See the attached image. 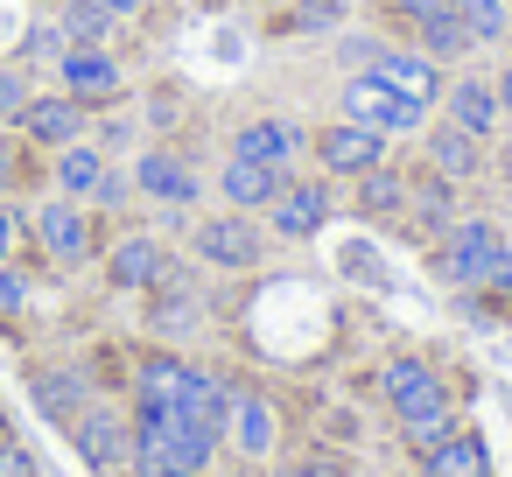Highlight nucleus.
<instances>
[{
  "instance_id": "obj_1",
  "label": "nucleus",
  "mask_w": 512,
  "mask_h": 477,
  "mask_svg": "<svg viewBox=\"0 0 512 477\" xmlns=\"http://www.w3.org/2000/svg\"><path fill=\"white\" fill-rule=\"evenodd\" d=\"M225 435L183 407H134V456L127 477H204L218 463Z\"/></svg>"
},
{
  "instance_id": "obj_2",
  "label": "nucleus",
  "mask_w": 512,
  "mask_h": 477,
  "mask_svg": "<svg viewBox=\"0 0 512 477\" xmlns=\"http://www.w3.org/2000/svg\"><path fill=\"white\" fill-rule=\"evenodd\" d=\"M22 246L43 260V267H57V274H78V267H92L99 260V246H106V218L92 211V204H78V197H36V204H22Z\"/></svg>"
},
{
  "instance_id": "obj_3",
  "label": "nucleus",
  "mask_w": 512,
  "mask_h": 477,
  "mask_svg": "<svg viewBox=\"0 0 512 477\" xmlns=\"http://www.w3.org/2000/svg\"><path fill=\"white\" fill-rule=\"evenodd\" d=\"M505 225L498 218H456L442 239H435V253H428V267H435V281L442 288H484L491 274H498V260H505Z\"/></svg>"
},
{
  "instance_id": "obj_4",
  "label": "nucleus",
  "mask_w": 512,
  "mask_h": 477,
  "mask_svg": "<svg viewBox=\"0 0 512 477\" xmlns=\"http://www.w3.org/2000/svg\"><path fill=\"white\" fill-rule=\"evenodd\" d=\"M267 225H260V211H204L197 225H190V253H197V267H211V274H253L260 260H267Z\"/></svg>"
},
{
  "instance_id": "obj_5",
  "label": "nucleus",
  "mask_w": 512,
  "mask_h": 477,
  "mask_svg": "<svg viewBox=\"0 0 512 477\" xmlns=\"http://www.w3.org/2000/svg\"><path fill=\"white\" fill-rule=\"evenodd\" d=\"M337 120H351V127H372V134H421L428 127V106H414V99H400L393 85H379L372 71H351L344 85H337Z\"/></svg>"
},
{
  "instance_id": "obj_6",
  "label": "nucleus",
  "mask_w": 512,
  "mask_h": 477,
  "mask_svg": "<svg viewBox=\"0 0 512 477\" xmlns=\"http://www.w3.org/2000/svg\"><path fill=\"white\" fill-rule=\"evenodd\" d=\"M127 176H134V197H148L162 211H197V197H204V176H197L190 148H176V141H148Z\"/></svg>"
},
{
  "instance_id": "obj_7",
  "label": "nucleus",
  "mask_w": 512,
  "mask_h": 477,
  "mask_svg": "<svg viewBox=\"0 0 512 477\" xmlns=\"http://www.w3.org/2000/svg\"><path fill=\"white\" fill-rule=\"evenodd\" d=\"M379 162H386V134L351 127V120H323V127H309V169H316V176H330V183H358V176L379 169Z\"/></svg>"
},
{
  "instance_id": "obj_8",
  "label": "nucleus",
  "mask_w": 512,
  "mask_h": 477,
  "mask_svg": "<svg viewBox=\"0 0 512 477\" xmlns=\"http://www.w3.org/2000/svg\"><path fill=\"white\" fill-rule=\"evenodd\" d=\"M330 211H337V183L316 176V169H309V176L295 169V176L274 190V204H267V232L288 239V246H302V239H316V232L330 225Z\"/></svg>"
},
{
  "instance_id": "obj_9",
  "label": "nucleus",
  "mask_w": 512,
  "mask_h": 477,
  "mask_svg": "<svg viewBox=\"0 0 512 477\" xmlns=\"http://www.w3.org/2000/svg\"><path fill=\"white\" fill-rule=\"evenodd\" d=\"M99 260H106V288H120V295H155L176 274V253L155 232H113L99 246Z\"/></svg>"
},
{
  "instance_id": "obj_10",
  "label": "nucleus",
  "mask_w": 512,
  "mask_h": 477,
  "mask_svg": "<svg viewBox=\"0 0 512 477\" xmlns=\"http://www.w3.org/2000/svg\"><path fill=\"white\" fill-rule=\"evenodd\" d=\"M50 71H57V92H71V99L92 106V113L127 106V57H120V50H64Z\"/></svg>"
},
{
  "instance_id": "obj_11",
  "label": "nucleus",
  "mask_w": 512,
  "mask_h": 477,
  "mask_svg": "<svg viewBox=\"0 0 512 477\" xmlns=\"http://www.w3.org/2000/svg\"><path fill=\"white\" fill-rule=\"evenodd\" d=\"M71 449H78L99 477H127V456H134V414H120V407H106V400L78 407V414H71Z\"/></svg>"
},
{
  "instance_id": "obj_12",
  "label": "nucleus",
  "mask_w": 512,
  "mask_h": 477,
  "mask_svg": "<svg viewBox=\"0 0 512 477\" xmlns=\"http://www.w3.org/2000/svg\"><path fill=\"white\" fill-rule=\"evenodd\" d=\"M92 106H78L71 92H29V106L15 113V134L36 148V155H57V148H71V141H85L92 134Z\"/></svg>"
},
{
  "instance_id": "obj_13",
  "label": "nucleus",
  "mask_w": 512,
  "mask_h": 477,
  "mask_svg": "<svg viewBox=\"0 0 512 477\" xmlns=\"http://www.w3.org/2000/svg\"><path fill=\"white\" fill-rule=\"evenodd\" d=\"M225 155H253V162H267V169L295 176V169L309 162V127H302V120H288V113H253V120H239V127H232V148H225Z\"/></svg>"
},
{
  "instance_id": "obj_14",
  "label": "nucleus",
  "mask_w": 512,
  "mask_h": 477,
  "mask_svg": "<svg viewBox=\"0 0 512 477\" xmlns=\"http://www.w3.org/2000/svg\"><path fill=\"white\" fill-rule=\"evenodd\" d=\"M442 120L449 127H463V134H477V141H491L498 127H505V106H498V85L484 78V71H449V85H442Z\"/></svg>"
},
{
  "instance_id": "obj_15",
  "label": "nucleus",
  "mask_w": 512,
  "mask_h": 477,
  "mask_svg": "<svg viewBox=\"0 0 512 477\" xmlns=\"http://www.w3.org/2000/svg\"><path fill=\"white\" fill-rule=\"evenodd\" d=\"M379 393H386L393 421H407V414H428V407H442V400H449L442 372H435L421 351H400V358H386V365H379Z\"/></svg>"
},
{
  "instance_id": "obj_16",
  "label": "nucleus",
  "mask_w": 512,
  "mask_h": 477,
  "mask_svg": "<svg viewBox=\"0 0 512 477\" xmlns=\"http://www.w3.org/2000/svg\"><path fill=\"white\" fill-rule=\"evenodd\" d=\"M274 442H281V421H274L267 393L232 386V400H225V449H232V456H246V463H267V456H274Z\"/></svg>"
},
{
  "instance_id": "obj_17",
  "label": "nucleus",
  "mask_w": 512,
  "mask_h": 477,
  "mask_svg": "<svg viewBox=\"0 0 512 477\" xmlns=\"http://www.w3.org/2000/svg\"><path fill=\"white\" fill-rule=\"evenodd\" d=\"M379 85H393L400 99H414V106H435L442 99V85H449V71L442 64H428L421 50H407V43H379V57L365 64Z\"/></svg>"
},
{
  "instance_id": "obj_18",
  "label": "nucleus",
  "mask_w": 512,
  "mask_h": 477,
  "mask_svg": "<svg viewBox=\"0 0 512 477\" xmlns=\"http://www.w3.org/2000/svg\"><path fill=\"white\" fill-rule=\"evenodd\" d=\"M484 155H491V141H477V134L449 127V120H428V127H421V162H428L435 176H449L456 190L484 176Z\"/></svg>"
},
{
  "instance_id": "obj_19",
  "label": "nucleus",
  "mask_w": 512,
  "mask_h": 477,
  "mask_svg": "<svg viewBox=\"0 0 512 477\" xmlns=\"http://www.w3.org/2000/svg\"><path fill=\"white\" fill-rule=\"evenodd\" d=\"M456 218H463V204H456V183H449V176H435L428 162H414V169H407V232H421V239H442Z\"/></svg>"
},
{
  "instance_id": "obj_20",
  "label": "nucleus",
  "mask_w": 512,
  "mask_h": 477,
  "mask_svg": "<svg viewBox=\"0 0 512 477\" xmlns=\"http://www.w3.org/2000/svg\"><path fill=\"white\" fill-rule=\"evenodd\" d=\"M190 379H197V365H190L183 351H141L134 372H127L134 407H183V400H190Z\"/></svg>"
},
{
  "instance_id": "obj_21",
  "label": "nucleus",
  "mask_w": 512,
  "mask_h": 477,
  "mask_svg": "<svg viewBox=\"0 0 512 477\" xmlns=\"http://www.w3.org/2000/svg\"><path fill=\"white\" fill-rule=\"evenodd\" d=\"M106 169H113V155L85 134V141H71V148H57V155H43V176H50V190L57 197H78V204H92V190L106 183Z\"/></svg>"
},
{
  "instance_id": "obj_22",
  "label": "nucleus",
  "mask_w": 512,
  "mask_h": 477,
  "mask_svg": "<svg viewBox=\"0 0 512 477\" xmlns=\"http://www.w3.org/2000/svg\"><path fill=\"white\" fill-rule=\"evenodd\" d=\"M351 211L365 218V225H407V169L400 162H379V169H365L358 183H351Z\"/></svg>"
},
{
  "instance_id": "obj_23",
  "label": "nucleus",
  "mask_w": 512,
  "mask_h": 477,
  "mask_svg": "<svg viewBox=\"0 0 512 477\" xmlns=\"http://www.w3.org/2000/svg\"><path fill=\"white\" fill-rule=\"evenodd\" d=\"M281 183H288V176L267 169V162H253V155H225V162H218V197H225V211H267Z\"/></svg>"
},
{
  "instance_id": "obj_24",
  "label": "nucleus",
  "mask_w": 512,
  "mask_h": 477,
  "mask_svg": "<svg viewBox=\"0 0 512 477\" xmlns=\"http://www.w3.org/2000/svg\"><path fill=\"white\" fill-rule=\"evenodd\" d=\"M29 393H36V407H43L50 421H64V428H71V414H78V407H92V400H99V393H92V379H85L78 365H36V372H29Z\"/></svg>"
},
{
  "instance_id": "obj_25",
  "label": "nucleus",
  "mask_w": 512,
  "mask_h": 477,
  "mask_svg": "<svg viewBox=\"0 0 512 477\" xmlns=\"http://www.w3.org/2000/svg\"><path fill=\"white\" fill-rule=\"evenodd\" d=\"M50 22L64 29L71 50H120V36H127V22L106 15L99 0H64V8H50Z\"/></svg>"
},
{
  "instance_id": "obj_26",
  "label": "nucleus",
  "mask_w": 512,
  "mask_h": 477,
  "mask_svg": "<svg viewBox=\"0 0 512 477\" xmlns=\"http://www.w3.org/2000/svg\"><path fill=\"white\" fill-rule=\"evenodd\" d=\"M407 50H421L428 64H442V71H456V64H470L477 57V43H470V29H463V15H456V0L442 15H428L414 36H407Z\"/></svg>"
},
{
  "instance_id": "obj_27",
  "label": "nucleus",
  "mask_w": 512,
  "mask_h": 477,
  "mask_svg": "<svg viewBox=\"0 0 512 477\" xmlns=\"http://www.w3.org/2000/svg\"><path fill=\"white\" fill-rule=\"evenodd\" d=\"M421 477H491V449L477 428H456L449 442H435L421 456Z\"/></svg>"
},
{
  "instance_id": "obj_28",
  "label": "nucleus",
  "mask_w": 512,
  "mask_h": 477,
  "mask_svg": "<svg viewBox=\"0 0 512 477\" xmlns=\"http://www.w3.org/2000/svg\"><path fill=\"white\" fill-rule=\"evenodd\" d=\"M456 15H463L477 50H505L512 43V0H456Z\"/></svg>"
},
{
  "instance_id": "obj_29",
  "label": "nucleus",
  "mask_w": 512,
  "mask_h": 477,
  "mask_svg": "<svg viewBox=\"0 0 512 477\" xmlns=\"http://www.w3.org/2000/svg\"><path fill=\"white\" fill-rule=\"evenodd\" d=\"M36 176H43V155H36L15 127H0V197H22Z\"/></svg>"
},
{
  "instance_id": "obj_30",
  "label": "nucleus",
  "mask_w": 512,
  "mask_h": 477,
  "mask_svg": "<svg viewBox=\"0 0 512 477\" xmlns=\"http://www.w3.org/2000/svg\"><path fill=\"white\" fill-rule=\"evenodd\" d=\"M456 428H463V421H456V400H442V407H428V414H407V421H400V442H407L414 456H428V449L449 442Z\"/></svg>"
},
{
  "instance_id": "obj_31",
  "label": "nucleus",
  "mask_w": 512,
  "mask_h": 477,
  "mask_svg": "<svg viewBox=\"0 0 512 477\" xmlns=\"http://www.w3.org/2000/svg\"><path fill=\"white\" fill-rule=\"evenodd\" d=\"M344 8H351V0H295V8H288V29H295V36H330V29L344 22Z\"/></svg>"
},
{
  "instance_id": "obj_32",
  "label": "nucleus",
  "mask_w": 512,
  "mask_h": 477,
  "mask_svg": "<svg viewBox=\"0 0 512 477\" xmlns=\"http://www.w3.org/2000/svg\"><path fill=\"white\" fill-rule=\"evenodd\" d=\"M379 8H386V22H393V29H400V43H407L428 15H442V8H449V0H379Z\"/></svg>"
},
{
  "instance_id": "obj_33",
  "label": "nucleus",
  "mask_w": 512,
  "mask_h": 477,
  "mask_svg": "<svg viewBox=\"0 0 512 477\" xmlns=\"http://www.w3.org/2000/svg\"><path fill=\"white\" fill-rule=\"evenodd\" d=\"M22 309H29V267L8 260V267H0V323H15Z\"/></svg>"
},
{
  "instance_id": "obj_34",
  "label": "nucleus",
  "mask_w": 512,
  "mask_h": 477,
  "mask_svg": "<svg viewBox=\"0 0 512 477\" xmlns=\"http://www.w3.org/2000/svg\"><path fill=\"white\" fill-rule=\"evenodd\" d=\"M29 92H36V85H29L15 64H0V127H15V113L29 106Z\"/></svg>"
},
{
  "instance_id": "obj_35",
  "label": "nucleus",
  "mask_w": 512,
  "mask_h": 477,
  "mask_svg": "<svg viewBox=\"0 0 512 477\" xmlns=\"http://www.w3.org/2000/svg\"><path fill=\"white\" fill-rule=\"evenodd\" d=\"M64 50H71V43H64V29H57V22H36V29L22 36V57H36V64H57Z\"/></svg>"
},
{
  "instance_id": "obj_36",
  "label": "nucleus",
  "mask_w": 512,
  "mask_h": 477,
  "mask_svg": "<svg viewBox=\"0 0 512 477\" xmlns=\"http://www.w3.org/2000/svg\"><path fill=\"white\" fill-rule=\"evenodd\" d=\"M127 197H134V176H127V169H106V183L92 190V211H99V218H113Z\"/></svg>"
},
{
  "instance_id": "obj_37",
  "label": "nucleus",
  "mask_w": 512,
  "mask_h": 477,
  "mask_svg": "<svg viewBox=\"0 0 512 477\" xmlns=\"http://www.w3.org/2000/svg\"><path fill=\"white\" fill-rule=\"evenodd\" d=\"M8 260H22V204L0 197V267Z\"/></svg>"
},
{
  "instance_id": "obj_38",
  "label": "nucleus",
  "mask_w": 512,
  "mask_h": 477,
  "mask_svg": "<svg viewBox=\"0 0 512 477\" xmlns=\"http://www.w3.org/2000/svg\"><path fill=\"white\" fill-rule=\"evenodd\" d=\"M0 477H36V456L8 435V442H0Z\"/></svg>"
},
{
  "instance_id": "obj_39",
  "label": "nucleus",
  "mask_w": 512,
  "mask_h": 477,
  "mask_svg": "<svg viewBox=\"0 0 512 477\" xmlns=\"http://www.w3.org/2000/svg\"><path fill=\"white\" fill-rule=\"evenodd\" d=\"M176 99H183V92H169V85H162V92H155V106H148V120H155V127H176V113H183Z\"/></svg>"
},
{
  "instance_id": "obj_40",
  "label": "nucleus",
  "mask_w": 512,
  "mask_h": 477,
  "mask_svg": "<svg viewBox=\"0 0 512 477\" xmlns=\"http://www.w3.org/2000/svg\"><path fill=\"white\" fill-rule=\"evenodd\" d=\"M99 8H106V15H120V22H148L155 0H99Z\"/></svg>"
},
{
  "instance_id": "obj_41",
  "label": "nucleus",
  "mask_w": 512,
  "mask_h": 477,
  "mask_svg": "<svg viewBox=\"0 0 512 477\" xmlns=\"http://www.w3.org/2000/svg\"><path fill=\"white\" fill-rule=\"evenodd\" d=\"M302 470H309V477H351L337 456H302Z\"/></svg>"
},
{
  "instance_id": "obj_42",
  "label": "nucleus",
  "mask_w": 512,
  "mask_h": 477,
  "mask_svg": "<svg viewBox=\"0 0 512 477\" xmlns=\"http://www.w3.org/2000/svg\"><path fill=\"white\" fill-rule=\"evenodd\" d=\"M491 85H498V106H505V113H512V64H505V71H498V78H491Z\"/></svg>"
},
{
  "instance_id": "obj_43",
  "label": "nucleus",
  "mask_w": 512,
  "mask_h": 477,
  "mask_svg": "<svg viewBox=\"0 0 512 477\" xmlns=\"http://www.w3.org/2000/svg\"><path fill=\"white\" fill-rule=\"evenodd\" d=\"M267 477H309V470H302V463H281V470H267Z\"/></svg>"
},
{
  "instance_id": "obj_44",
  "label": "nucleus",
  "mask_w": 512,
  "mask_h": 477,
  "mask_svg": "<svg viewBox=\"0 0 512 477\" xmlns=\"http://www.w3.org/2000/svg\"><path fill=\"white\" fill-rule=\"evenodd\" d=\"M36 8H64V0H36Z\"/></svg>"
},
{
  "instance_id": "obj_45",
  "label": "nucleus",
  "mask_w": 512,
  "mask_h": 477,
  "mask_svg": "<svg viewBox=\"0 0 512 477\" xmlns=\"http://www.w3.org/2000/svg\"><path fill=\"white\" fill-rule=\"evenodd\" d=\"M0 442H8V421H0Z\"/></svg>"
},
{
  "instance_id": "obj_46",
  "label": "nucleus",
  "mask_w": 512,
  "mask_h": 477,
  "mask_svg": "<svg viewBox=\"0 0 512 477\" xmlns=\"http://www.w3.org/2000/svg\"><path fill=\"white\" fill-rule=\"evenodd\" d=\"M505 169H512V148H505Z\"/></svg>"
},
{
  "instance_id": "obj_47",
  "label": "nucleus",
  "mask_w": 512,
  "mask_h": 477,
  "mask_svg": "<svg viewBox=\"0 0 512 477\" xmlns=\"http://www.w3.org/2000/svg\"><path fill=\"white\" fill-rule=\"evenodd\" d=\"M204 477H211V470H204Z\"/></svg>"
}]
</instances>
